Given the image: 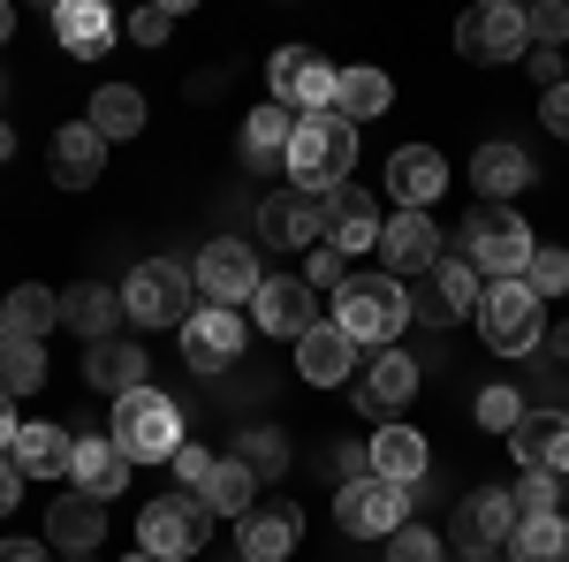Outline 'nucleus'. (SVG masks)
<instances>
[{
	"label": "nucleus",
	"instance_id": "7ed1b4c3",
	"mask_svg": "<svg viewBox=\"0 0 569 562\" xmlns=\"http://www.w3.org/2000/svg\"><path fill=\"white\" fill-rule=\"evenodd\" d=\"M107 441L130 456V464H176V448L190 441L182 433V403L160 388H130L114 395V418H107Z\"/></svg>",
	"mask_w": 569,
	"mask_h": 562
},
{
	"label": "nucleus",
	"instance_id": "e433bc0d",
	"mask_svg": "<svg viewBox=\"0 0 569 562\" xmlns=\"http://www.w3.org/2000/svg\"><path fill=\"white\" fill-rule=\"evenodd\" d=\"M395 85L380 77V69H342V85H335V115L342 122H372V115H388Z\"/></svg>",
	"mask_w": 569,
	"mask_h": 562
},
{
	"label": "nucleus",
	"instance_id": "6ab92c4d",
	"mask_svg": "<svg viewBox=\"0 0 569 562\" xmlns=\"http://www.w3.org/2000/svg\"><path fill=\"white\" fill-rule=\"evenodd\" d=\"M440 190H448V160H440L433 145H402L388 160V198H395V214H426Z\"/></svg>",
	"mask_w": 569,
	"mask_h": 562
},
{
	"label": "nucleus",
	"instance_id": "8fccbe9b",
	"mask_svg": "<svg viewBox=\"0 0 569 562\" xmlns=\"http://www.w3.org/2000/svg\"><path fill=\"white\" fill-rule=\"evenodd\" d=\"M525 69H531V85H539V91L569 85V77H562V53H555V46H531V53H525Z\"/></svg>",
	"mask_w": 569,
	"mask_h": 562
},
{
	"label": "nucleus",
	"instance_id": "864d4df0",
	"mask_svg": "<svg viewBox=\"0 0 569 562\" xmlns=\"http://www.w3.org/2000/svg\"><path fill=\"white\" fill-rule=\"evenodd\" d=\"M16 433H23V426H16V395L0 388V456H8V448H16Z\"/></svg>",
	"mask_w": 569,
	"mask_h": 562
},
{
	"label": "nucleus",
	"instance_id": "20e7f679",
	"mask_svg": "<svg viewBox=\"0 0 569 562\" xmlns=\"http://www.w3.org/2000/svg\"><path fill=\"white\" fill-rule=\"evenodd\" d=\"M531 252H539V236L525 228L517 206H471L463 214V259L479 266L486 282H525Z\"/></svg>",
	"mask_w": 569,
	"mask_h": 562
},
{
	"label": "nucleus",
	"instance_id": "f257e3e1",
	"mask_svg": "<svg viewBox=\"0 0 569 562\" xmlns=\"http://www.w3.org/2000/svg\"><path fill=\"white\" fill-rule=\"evenodd\" d=\"M327 319L350 335L357 349H395L402 343V327H410V289L395 282V274H350L335 297H327Z\"/></svg>",
	"mask_w": 569,
	"mask_h": 562
},
{
	"label": "nucleus",
	"instance_id": "4468645a",
	"mask_svg": "<svg viewBox=\"0 0 569 562\" xmlns=\"http://www.w3.org/2000/svg\"><path fill=\"white\" fill-rule=\"evenodd\" d=\"M243 312H228V304H206V312H190V327H182V365L190 373H220V365H236L243 357Z\"/></svg>",
	"mask_w": 569,
	"mask_h": 562
},
{
	"label": "nucleus",
	"instance_id": "ea45409f",
	"mask_svg": "<svg viewBox=\"0 0 569 562\" xmlns=\"http://www.w3.org/2000/svg\"><path fill=\"white\" fill-rule=\"evenodd\" d=\"M0 388L8 395L46 388V349L39 343H0Z\"/></svg>",
	"mask_w": 569,
	"mask_h": 562
},
{
	"label": "nucleus",
	"instance_id": "aec40b11",
	"mask_svg": "<svg viewBox=\"0 0 569 562\" xmlns=\"http://www.w3.org/2000/svg\"><path fill=\"white\" fill-rule=\"evenodd\" d=\"M509 448H517V472L569 479V411H531L525 426L509 433Z\"/></svg>",
	"mask_w": 569,
	"mask_h": 562
},
{
	"label": "nucleus",
	"instance_id": "052dcab7",
	"mask_svg": "<svg viewBox=\"0 0 569 562\" xmlns=\"http://www.w3.org/2000/svg\"><path fill=\"white\" fill-rule=\"evenodd\" d=\"M471 562H493V555H471Z\"/></svg>",
	"mask_w": 569,
	"mask_h": 562
},
{
	"label": "nucleus",
	"instance_id": "9b49d317",
	"mask_svg": "<svg viewBox=\"0 0 569 562\" xmlns=\"http://www.w3.org/2000/svg\"><path fill=\"white\" fill-rule=\"evenodd\" d=\"M350 395H357V411H365V418H388V426H395V411L418 395V357H410L402 343H395V349H372V357L357 365Z\"/></svg>",
	"mask_w": 569,
	"mask_h": 562
},
{
	"label": "nucleus",
	"instance_id": "6e6d98bb",
	"mask_svg": "<svg viewBox=\"0 0 569 562\" xmlns=\"http://www.w3.org/2000/svg\"><path fill=\"white\" fill-rule=\"evenodd\" d=\"M547 357H555V365H569V319H562V327H547Z\"/></svg>",
	"mask_w": 569,
	"mask_h": 562
},
{
	"label": "nucleus",
	"instance_id": "de8ad7c7",
	"mask_svg": "<svg viewBox=\"0 0 569 562\" xmlns=\"http://www.w3.org/2000/svg\"><path fill=\"white\" fill-rule=\"evenodd\" d=\"M213 464H220V456H213V448H206V441H182V448H176V464H168V472H176L182 486H190V494H198V486H206V472H213Z\"/></svg>",
	"mask_w": 569,
	"mask_h": 562
},
{
	"label": "nucleus",
	"instance_id": "5701e85b",
	"mask_svg": "<svg viewBox=\"0 0 569 562\" xmlns=\"http://www.w3.org/2000/svg\"><path fill=\"white\" fill-rule=\"evenodd\" d=\"M130 456L107 441V433H84L77 448H69V479H77V494H91V502H114L122 486H130Z\"/></svg>",
	"mask_w": 569,
	"mask_h": 562
},
{
	"label": "nucleus",
	"instance_id": "f03ea898",
	"mask_svg": "<svg viewBox=\"0 0 569 562\" xmlns=\"http://www.w3.org/2000/svg\"><path fill=\"white\" fill-rule=\"evenodd\" d=\"M357 168V122H342L335 107L327 115H297V137H289V183L305 190V198H327V190H342Z\"/></svg>",
	"mask_w": 569,
	"mask_h": 562
},
{
	"label": "nucleus",
	"instance_id": "09e8293b",
	"mask_svg": "<svg viewBox=\"0 0 569 562\" xmlns=\"http://www.w3.org/2000/svg\"><path fill=\"white\" fill-rule=\"evenodd\" d=\"M122 31H130L137 46H160L168 39V31H176V8H137L130 23H122Z\"/></svg>",
	"mask_w": 569,
	"mask_h": 562
},
{
	"label": "nucleus",
	"instance_id": "2eb2a0df",
	"mask_svg": "<svg viewBox=\"0 0 569 562\" xmlns=\"http://www.w3.org/2000/svg\"><path fill=\"white\" fill-rule=\"evenodd\" d=\"M517 502H509V486H479V494H463V510H456V540L471 548V555H509V540H517Z\"/></svg>",
	"mask_w": 569,
	"mask_h": 562
},
{
	"label": "nucleus",
	"instance_id": "a211bd4d",
	"mask_svg": "<svg viewBox=\"0 0 569 562\" xmlns=\"http://www.w3.org/2000/svg\"><path fill=\"white\" fill-rule=\"evenodd\" d=\"M448 236L433 228V214H388V228H380V259H388V274L402 282V274H433L448 252H440Z\"/></svg>",
	"mask_w": 569,
	"mask_h": 562
},
{
	"label": "nucleus",
	"instance_id": "c756f323",
	"mask_svg": "<svg viewBox=\"0 0 569 562\" xmlns=\"http://www.w3.org/2000/svg\"><path fill=\"white\" fill-rule=\"evenodd\" d=\"M99 540H107V502H91V494H61V502L46 510V548L91 555Z\"/></svg>",
	"mask_w": 569,
	"mask_h": 562
},
{
	"label": "nucleus",
	"instance_id": "c9c22d12",
	"mask_svg": "<svg viewBox=\"0 0 569 562\" xmlns=\"http://www.w3.org/2000/svg\"><path fill=\"white\" fill-rule=\"evenodd\" d=\"M433 297H440V312L448 319H463V312H479V297H486V274L463 252H448V259L433 266Z\"/></svg>",
	"mask_w": 569,
	"mask_h": 562
},
{
	"label": "nucleus",
	"instance_id": "79ce46f5",
	"mask_svg": "<svg viewBox=\"0 0 569 562\" xmlns=\"http://www.w3.org/2000/svg\"><path fill=\"white\" fill-rule=\"evenodd\" d=\"M509 502H517V517H562V479H547V472H517Z\"/></svg>",
	"mask_w": 569,
	"mask_h": 562
},
{
	"label": "nucleus",
	"instance_id": "6e6552de",
	"mask_svg": "<svg viewBox=\"0 0 569 562\" xmlns=\"http://www.w3.org/2000/svg\"><path fill=\"white\" fill-rule=\"evenodd\" d=\"M335 85H342V69H335L327 53H311V46H281V53L266 61V91H273L289 115H327V107H335Z\"/></svg>",
	"mask_w": 569,
	"mask_h": 562
},
{
	"label": "nucleus",
	"instance_id": "bf43d9fd",
	"mask_svg": "<svg viewBox=\"0 0 569 562\" xmlns=\"http://www.w3.org/2000/svg\"><path fill=\"white\" fill-rule=\"evenodd\" d=\"M122 562H160V555H144V548H137V555H122Z\"/></svg>",
	"mask_w": 569,
	"mask_h": 562
},
{
	"label": "nucleus",
	"instance_id": "f704fd0d",
	"mask_svg": "<svg viewBox=\"0 0 569 562\" xmlns=\"http://www.w3.org/2000/svg\"><path fill=\"white\" fill-rule=\"evenodd\" d=\"M198 502H206L213 517H251V510H259V479L243 472L236 456H220L213 472H206V486H198Z\"/></svg>",
	"mask_w": 569,
	"mask_h": 562
},
{
	"label": "nucleus",
	"instance_id": "7c9ffc66",
	"mask_svg": "<svg viewBox=\"0 0 569 562\" xmlns=\"http://www.w3.org/2000/svg\"><path fill=\"white\" fill-rule=\"evenodd\" d=\"M114 31H122V23H114L99 0H61V8H53V39L69 46L77 61H99V53L114 46Z\"/></svg>",
	"mask_w": 569,
	"mask_h": 562
},
{
	"label": "nucleus",
	"instance_id": "2f4dec72",
	"mask_svg": "<svg viewBox=\"0 0 569 562\" xmlns=\"http://www.w3.org/2000/svg\"><path fill=\"white\" fill-rule=\"evenodd\" d=\"M144 365H152V357H144L137 343H122V335H114V343H91L84 381H91L99 395H130V388H152V381H144Z\"/></svg>",
	"mask_w": 569,
	"mask_h": 562
},
{
	"label": "nucleus",
	"instance_id": "5fc2aeb1",
	"mask_svg": "<svg viewBox=\"0 0 569 562\" xmlns=\"http://www.w3.org/2000/svg\"><path fill=\"white\" fill-rule=\"evenodd\" d=\"M0 562H53V555L31 548V540H0Z\"/></svg>",
	"mask_w": 569,
	"mask_h": 562
},
{
	"label": "nucleus",
	"instance_id": "4c0bfd02",
	"mask_svg": "<svg viewBox=\"0 0 569 562\" xmlns=\"http://www.w3.org/2000/svg\"><path fill=\"white\" fill-rule=\"evenodd\" d=\"M243 472L259 479V486H273V479L289 472V441H281V426H243L236 433V448H228Z\"/></svg>",
	"mask_w": 569,
	"mask_h": 562
},
{
	"label": "nucleus",
	"instance_id": "9d476101",
	"mask_svg": "<svg viewBox=\"0 0 569 562\" xmlns=\"http://www.w3.org/2000/svg\"><path fill=\"white\" fill-rule=\"evenodd\" d=\"M335 524L350 540H395L410 524V486H388V479H350L335 494Z\"/></svg>",
	"mask_w": 569,
	"mask_h": 562
},
{
	"label": "nucleus",
	"instance_id": "72a5a7b5",
	"mask_svg": "<svg viewBox=\"0 0 569 562\" xmlns=\"http://www.w3.org/2000/svg\"><path fill=\"white\" fill-rule=\"evenodd\" d=\"M69 448H77V441H69L61 426H23L8 456H16L23 479H69Z\"/></svg>",
	"mask_w": 569,
	"mask_h": 562
},
{
	"label": "nucleus",
	"instance_id": "f3484780",
	"mask_svg": "<svg viewBox=\"0 0 569 562\" xmlns=\"http://www.w3.org/2000/svg\"><path fill=\"white\" fill-rule=\"evenodd\" d=\"M259 236H266V252H311V244H327V214L305 190H273L259 206Z\"/></svg>",
	"mask_w": 569,
	"mask_h": 562
},
{
	"label": "nucleus",
	"instance_id": "58836bf2",
	"mask_svg": "<svg viewBox=\"0 0 569 562\" xmlns=\"http://www.w3.org/2000/svg\"><path fill=\"white\" fill-rule=\"evenodd\" d=\"M509 562H569V517H525L509 540Z\"/></svg>",
	"mask_w": 569,
	"mask_h": 562
},
{
	"label": "nucleus",
	"instance_id": "bb28decb",
	"mask_svg": "<svg viewBox=\"0 0 569 562\" xmlns=\"http://www.w3.org/2000/svg\"><path fill=\"white\" fill-rule=\"evenodd\" d=\"M365 448H372V479L410 486V494H418V479H426V464H433V448H426V433H418V426H380Z\"/></svg>",
	"mask_w": 569,
	"mask_h": 562
},
{
	"label": "nucleus",
	"instance_id": "b1692460",
	"mask_svg": "<svg viewBox=\"0 0 569 562\" xmlns=\"http://www.w3.org/2000/svg\"><path fill=\"white\" fill-rule=\"evenodd\" d=\"M471 183H479V206H509L517 190H531V152L509 145V137H493V145L471 152Z\"/></svg>",
	"mask_w": 569,
	"mask_h": 562
},
{
	"label": "nucleus",
	"instance_id": "dca6fc26",
	"mask_svg": "<svg viewBox=\"0 0 569 562\" xmlns=\"http://www.w3.org/2000/svg\"><path fill=\"white\" fill-rule=\"evenodd\" d=\"M319 214H327V244L342 252V259H357V252H380V206H372V190H357V183H342V190H327L319 198Z\"/></svg>",
	"mask_w": 569,
	"mask_h": 562
},
{
	"label": "nucleus",
	"instance_id": "423d86ee",
	"mask_svg": "<svg viewBox=\"0 0 569 562\" xmlns=\"http://www.w3.org/2000/svg\"><path fill=\"white\" fill-rule=\"evenodd\" d=\"M137 548L160 562H190L213 548V510L190 494V486H176V494H160V502H144V517H137Z\"/></svg>",
	"mask_w": 569,
	"mask_h": 562
},
{
	"label": "nucleus",
	"instance_id": "4be33fe9",
	"mask_svg": "<svg viewBox=\"0 0 569 562\" xmlns=\"http://www.w3.org/2000/svg\"><path fill=\"white\" fill-rule=\"evenodd\" d=\"M297 532H305L297 502H259L251 517H236V548H243V562H289Z\"/></svg>",
	"mask_w": 569,
	"mask_h": 562
},
{
	"label": "nucleus",
	"instance_id": "680f3d73",
	"mask_svg": "<svg viewBox=\"0 0 569 562\" xmlns=\"http://www.w3.org/2000/svg\"><path fill=\"white\" fill-rule=\"evenodd\" d=\"M69 562H91V555H69Z\"/></svg>",
	"mask_w": 569,
	"mask_h": 562
},
{
	"label": "nucleus",
	"instance_id": "a18cd8bd",
	"mask_svg": "<svg viewBox=\"0 0 569 562\" xmlns=\"http://www.w3.org/2000/svg\"><path fill=\"white\" fill-rule=\"evenodd\" d=\"M525 31H531V46H555V53H562V39H569V0H539V8H525Z\"/></svg>",
	"mask_w": 569,
	"mask_h": 562
},
{
	"label": "nucleus",
	"instance_id": "ddd939ff",
	"mask_svg": "<svg viewBox=\"0 0 569 562\" xmlns=\"http://www.w3.org/2000/svg\"><path fill=\"white\" fill-rule=\"evenodd\" d=\"M190 274H198L206 304H228V312H236V304H251V297H259V282H266V274H259V252H251V244H236V236L206 244Z\"/></svg>",
	"mask_w": 569,
	"mask_h": 562
},
{
	"label": "nucleus",
	"instance_id": "13d9d810",
	"mask_svg": "<svg viewBox=\"0 0 569 562\" xmlns=\"http://www.w3.org/2000/svg\"><path fill=\"white\" fill-rule=\"evenodd\" d=\"M8 152H16V130H8V122H0V160H8Z\"/></svg>",
	"mask_w": 569,
	"mask_h": 562
},
{
	"label": "nucleus",
	"instance_id": "c03bdc74",
	"mask_svg": "<svg viewBox=\"0 0 569 562\" xmlns=\"http://www.w3.org/2000/svg\"><path fill=\"white\" fill-rule=\"evenodd\" d=\"M305 282L319 289V297H335V289L350 282V259H342L335 244H311V252H305Z\"/></svg>",
	"mask_w": 569,
	"mask_h": 562
},
{
	"label": "nucleus",
	"instance_id": "4d7b16f0",
	"mask_svg": "<svg viewBox=\"0 0 569 562\" xmlns=\"http://www.w3.org/2000/svg\"><path fill=\"white\" fill-rule=\"evenodd\" d=\"M16 39V8H8V0H0V46Z\"/></svg>",
	"mask_w": 569,
	"mask_h": 562
},
{
	"label": "nucleus",
	"instance_id": "c85d7f7f",
	"mask_svg": "<svg viewBox=\"0 0 569 562\" xmlns=\"http://www.w3.org/2000/svg\"><path fill=\"white\" fill-rule=\"evenodd\" d=\"M46 327H61V297L46 282H16L0 297V343H39Z\"/></svg>",
	"mask_w": 569,
	"mask_h": 562
},
{
	"label": "nucleus",
	"instance_id": "a19ab883",
	"mask_svg": "<svg viewBox=\"0 0 569 562\" xmlns=\"http://www.w3.org/2000/svg\"><path fill=\"white\" fill-rule=\"evenodd\" d=\"M525 289H531L539 304H547V297H569V252H562V244H539V252H531Z\"/></svg>",
	"mask_w": 569,
	"mask_h": 562
},
{
	"label": "nucleus",
	"instance_id": "f8f14e48",
	"mask_svg": "<svg viewBox=\"0 0 569 562\" xmlns=\"http://www.w3.org/2000/svg\"><path fill=\"white\" fill-rule=\"evenodd\" d=\"M251 319H259L266 335L305 343L311 327L327 319V304H319V289H311L305 274H273V282H259V297H251Z\"/></svg>",
	"mask_w": 569,
	"mask_h": 562
},
{
	"label": "nucleus",
	"instance_id": "37998d69",
	"mask_svg": "<svg viewBox=\"0 0 569 562\" xmlns=\"http://www.w3.org/2000/svg\"><path fill=\"white\" fill-rule=\"evenodd\" d=\"M471 411H479V426H486V433H517V426L531 418V411H525V395H517V388H486L479 403H471Z\"/></svg>",
	"mask_w": 569,
	"mask_h": 562
},
{
	"label": "nucleus",
	"instance_id": "473e14b6",
	"mask_svg": "<svg viewBox=\"0 0 569 562\" xmlns=\"http://www.w3.org/2000/svg\"><path fill=\"white\" fill-rule=\"evenodd\" d=\"M84 122L114 145V137H144L152 115H144V91H137V85H99V91H91V115H84Z\"/></svg>",
	"mask_w": 569,
	"mask_h": 562
},
{
	"label": "nucleus",
	"instance_id": "cd10ccee",
	"mask_svg": "<svg viewBox=\"0 0 569 562\" xmlns=\"http://www.w3.org/2000/svg\"><path fill=\"white\" fill-rule=\"evenodd\" d=\"M289 137H297V115H289L281 99H266L259 115L243 122V145H236V152H243L251 175H273V168H289Z\"/></svg>",
	"mask_w": 569,
	"mask_h": 562
},
{
	"label": "nucleus",
	"instance_id": "0eeeda50",
	"mask_svg": "<svg viewBox=\"0 0 569 562\" xmlns=\"http://www.w3.org/2000/svg\"><path fill=\"white\" fill-rule=\"evenodd\" d=\"M479 335H486V349H493V357H525V349L547 343V304L531 297L525 282H486Z\"/></svg>",
	"mask_w": 569,
	"mask_h": 562
},
{
	"label": "nucleus",
	"instance_id": "603ef678",
	"mask_svg": "<svg viewBox=\"0 0 569 562\" xmlns=\"http://www.w3.org/2000/svg\"><path fill=\"white\" fill-rule=\"evenodd\" d=\"M23 502V472H16V456H0V517Z\"/></svg>",
	"mask_w": 569,
	"mask_h": 562
},
{
	"label": "nucleus",
	"instance_id": "a878e982",
	"mask_svg": "<svg viewBox=\"0 0 569 562\" xmlns=\"http://www.w3.org/2000/svg\"><path fill=\"white\" fill-rule=\"evenodd\" d=\"M297 373H305L311 388H342V381H357V343L335 319H319L305 343H297Z\"/></svg>",
	"mask_w": 569,
	"mask_h": 562
},
{
	"label": "nucleus",
	"instance_id": "3c124183",
	"mask_svg": "<svg viewBox=\"0 0 569 562\" xmlns=\"http://www.w3.org/2000/svg\"><path fill=\"white\" fill-rule=\"evenodd\" d=\"M539 122H547L555 137H569V85H555L547 99H539Z\"/></svg>",
	"mask_w": 569,
	"mask_h": 562
},
{
	"label": "nucleus",
	"instance_id": "49530a36",
	"mask_svg": "<svg viewBox=\"0 0 569 562\" xmlns=\"http://www.w3.org/2000/svg\"><path fill=\"white\" fill-rule=\"evenodd\" d=\"M388 562H448V548H440L426 524H402V532L388 540Z\"/></svg>",
	"mask_w": 569,
	"mask_h": 562
},
{
	"label": "nucleus",
	"instance_id": "39448f33",
	"mask_svg": "<svg viewBox=\"0 0 569 562\" xmlns=\"http://www.w3.org/2000/svg\"><path fill=\"white\" fill-rule=\"evenodd\" d=\"M190 312H198V274L176 259H144L122 282V319H137V327H190Z\"/></svg>",
	"mask_w": 569,
	"mask_h": 562
},
{
	"label": "nucleus",
	"instance_id": "1a4fd4ad",
	"mask_svg": "<svg viewBox=\"0 0 569 562\" xmlns=\"http://www.w3.org/2000/svg\"><path fill=\"white\" fill-rule=\"evenodd\" d=\"M456 53H463V61H525V53H531L525 8H517V0L463 8V16H456Z\"/></svg>",
	"mask_w": 569,
	"mask_h": 562
},
{
	"label": "nucleus",
	"instance_id": "412c9836",
	"mask_svg": "<svg viewBox=\"0 0 569 562\" xmlns=\"http://www.w3.org/2000/svg\"><path fill=\"white\" fill-rule=\"evenodd\" d=\"M46 168H53V183H61V190H91V183H99V168H107V137L91 130V122H61V130H53V145H46Z\"/></svg>",
	"mask_w": 569,
	"mask_h": 562
},
{
	"label": "nucleus",
	"instance_id": "393cba45",
	"mask_svg": "<svg viewBox=\"0 0 569 562\" xmlns=\"http://www.w3.org/2000/svg\"><path fill=\"white\" fill-rule=\"evenodd\" d=\"M61 327L77 335V343H114V327H122V289H99V282H77V289H61Z\"/></svg>",
	"mask_w": 569,
	"mask_h": 562
}]
</instances>
